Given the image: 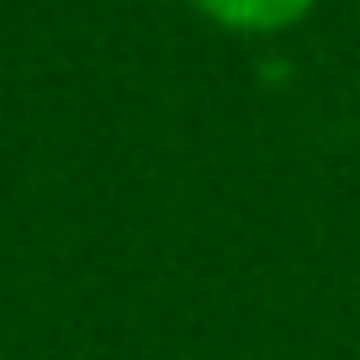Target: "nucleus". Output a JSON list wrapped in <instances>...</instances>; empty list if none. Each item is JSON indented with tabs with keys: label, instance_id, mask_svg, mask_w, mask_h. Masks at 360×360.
<instances>
[{
	"label": "nucleus",
	"instance_id": "f257e3e1",
	"mask_svg": "<svg viewBox=\"0 0 360 360\" xmlns=\"http://www.w3.org/2000/svg\"><path fill=\"white\" fill-rule=\"evenodd\" d=\"M196 11L207 16L212 27L238 37H276V32H292L313 16L318 0H191Z\"/></svg>",
	"mask_w": 360,
	"mask_h": 360
}]
</instances>
